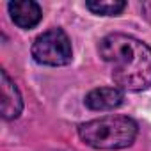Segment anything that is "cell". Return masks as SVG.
<instances>
[{
    "label": "cell",
    "instance_id": "3",
    "mask_svg": "<svg viewBox=\"0 0 151 151\" xmlns=\"http://www.w3.org/2000/svg\"><path fill=\"white\" fill-rule=\"evenodd\" d=\"M32 57L43 66H66L71 62L73 50L68 34L62 29H50L36 37L32 45Z\"/></svg>",
    "mask_w": 151,
    "mask_h": 151
},
{
    "label": "cell",
    "instance_id": "6",
    "mask_svg": "<svg viewBox=\"0 0 151 151\" xmlns=\"http://www.w3.org/2000/svg\"><path fill=\"white\" fill-rule=\"evenodd\" d=\"M124 93L119 87H100L93 89L86 96V105L91 110H114L123 105Z\"/></svg>",
    "mask_w": 151,
    "mask_h": 151
},
{
    "label": "cell",
    "instance_id": "5",
    "mask_svg": "<svg viewBox=\"0 0 151 151\" xmlns=\"http://www.w3.org/2000/svg\"><path fill=\"white\" fill-rule=\"evenodd\" d=\"M0 75H2V117L11 121L22 114L23 100H22V94H20L16 84L9 78L7 71L2 69Z\"/></svg>",
    "mask_w": 151,
    "mask_h": 151
},
{
    "label": "cell",
    "instance_id": "1",
    "mask_svg": "<svg viewBox=\"0 0 151 151\" xmlns=\"http://www.w3.org/2000/svg\"><path fill=\"white\" fill-rule=\"evenodd\" d=\"M98 52L119 89L146 91L151 87V48L146 43L116 32L100 41Z\"/></svg>",
    "mask_w": 151,
    "mask_h": 151
},
{
    "label": "cell",
    "instance_id": "7",
    "mask_svg": "<svg viewBox=\"0 0 151 151\" xmlns=\"http://www.w3.org/2000/svg\"><path fill=\"white\" fill-rule=\"evenodd\" d=\"M86 7L89 11H93L94 14H101V16H116L119 14L124 7L126 2L123 0H101V2H86Z\"/></svg>",
    "mask_w": 151,
    "mask_h": 151
},
{
    "label": "cell",
    "instance_id": "2",
    "mask_svg": "<svg viewBox=\"0 0 151 151\" xmlns=\"http://www.w3.org/2000/svg\"><path fill=\"white\" fill-rule=\"evenodd\" d=\"M78 135L94 149H124L137 137V123L126 116H103L80 124Z\"/></svg>",
    "mask_w": 151,
    "mask_h": 151
},
{
    "label": "cell",
    "instance_id": "4",
    "mask_svg": "<svg viewBox=\"0 0 151 151\" xmlns=\"http://www.w3.org/2000/svg\"><path fill=\"white\" fill-rule=\"evenodd\" d=\"M7 11H9V16L14 22V25L23 30L34 29L43 18L41 7L34 0H14V2H9Z\"/></svg>",
    "mask_w": 151,
    "mask_h": 151
}]
</instances>
